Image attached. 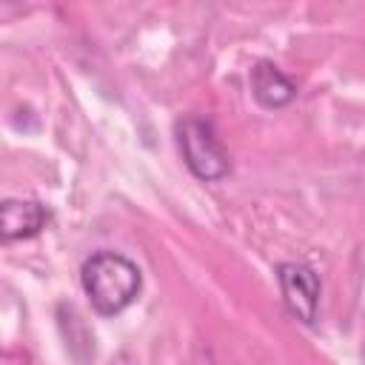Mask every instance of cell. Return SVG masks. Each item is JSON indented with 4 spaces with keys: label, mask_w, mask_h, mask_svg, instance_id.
Listing matches in <instances>:
<instances>
[{
    "label": "cell",
    "mask_w": 365,
    "mask_h": 365,
    "mask_svg": "<svg viewBox=\"0 0 365 365\" xmlns=\"http://www.w3.org/2000/svg\"><path fill=\"white\" fill-rule=\"evenodd\" d=\"M80 282H83V291L88 297V305L100 317H114V314L125 311L143 288L140 268L117 251L91 254L83 262Z\"/></svg>",
    "instance_id": "obj_1"
},
{
    "label": "cell",
    "mask_w": 365,
    "mask_h": 365,
    "mask_svg": "<svg viewBox=\"0 0 365 365\" xmlns=\"http://www.w3.org/2000/svg\"><path fill=\"white\" fill-rule=\"evenodd\" d=\"M177 145H180L185 165L191 168V174L197 180L214 182V180H222L231 168L228 154L208 120H200V117L180 120L177 123Z\"/></svg>",
    "instance_id": "obj_2"
},
{
    "label": "cell",
    "mask_w": 365,
    "mask_h": 365,
    "mask_svg": "<svg viewBox=\"0 0 365 365\" xmlns=\"http://www.w3.org/2000/svg\"><path fill=\"white\" fill-rule=\"evenodd\" d=\"M279 291L285 299V308L305 325H314L319 311V277L305 262H279L277 265Z\"/></svg>",
    "instance_id": "obj_3"
},
{
    "label": "cell",
    "mask_w": 365,
    "mask_h": 365,
    "mask_svg": "<svg viewBox=\"0 0 365 365\" xmlns=\"http://www.w3.org/2000/svg\"><path fill=\"white\" fill-rule=\"evenodd\" d=\"M51 220V211L37 200H3L0 205V234L6 242L37 237Z\"/></svg>",
    "instance_id": "obj_4"
},
{
    "label": "cell",
    "mask_w": 365,
    "mask_h": 365,
    "mask_svg": "<svg viewBox=\"0 0 365 365\" xmlns=\"http://www.w3.org/2000/svg\"><path fill=\"white\" fill-rule=\"evenodd\" d=\"M251 94L262 108H282L297 97V83L285 77L274 63L262 60L251 68Z\"/></svg>",
    "instance_id": "obj_5"
}]
</instances>
